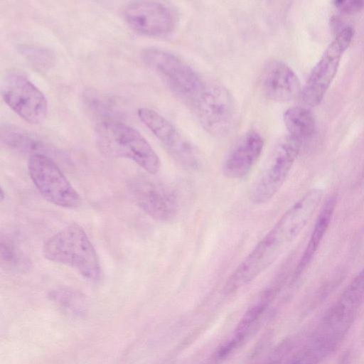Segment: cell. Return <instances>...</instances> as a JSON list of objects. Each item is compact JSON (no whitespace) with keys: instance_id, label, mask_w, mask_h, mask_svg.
<instances>
[{"instance_id":"obj_1","label":"cell","mask_w":364,"mask_h":364,"mask_svg":"<svg viewBox=\"0 0 364 364\" xmlns=\"http://www.w3.org/2000/svg\"><path fill=\"white\" fill-rule=\"evenodd\" d=\"M322 195L321 188L309 190L281 216L230 275L224 286L225 293L249 284L279 257L307 225Z\"/></svg>"},{"instance_id":"obj_2","label":"cell","mask_w":364,"mask_h":364,"mask_svg":"<svg viewBox=\"0 0 364 364\" xmlns=\"http://www.w3.org/2000/svg\"><path fill=\"white\" fill-rule=\"evenodd\" d=\"M364 299V269L328 309L306 347L321 360L332 352L351 327Z\"/></svg>"},{"instance_id":"obj_3","label":"cell","mask_w":364,"mask_h":364,"mask_svg":"<svg viewBox=\"0 0 364 364\" xmlns=\"http://www.w3.org/2000/svg\"><path fill=\"white\" fill-rule=\"evenodd\" d=\"M43 252L47 259L71 267L89 281L100 279L101 267L96 250L84 229L75 223L47 240Z\"/></svg>"},{"instance_id":"obj_4","label":"cell","mask_w":364,"mask_h":364,"mask_svg":"<svg viewBox=\"0 0 364 364\" xmlns=\"http://www.w3.org/2000/svg\"><path fill=\"white\" fill-rule=\"evenodd\" d=\"M95 137L97 146L104 154L130 159L151 174L159 171L158 155L146 139L130 126L105 120L97 125Z\"/></svg>"},{"instance_id":"obj_5","label":"cell","mask_w":364,"mask_h":364,"mask_svg":"<svg viewBox=\"0 0 364 364\" xmlns=\"http://www.w3.org/2000/svg\"><path fill=\"white\" fill-rule=\"evenodd\" d=\"M141 58L144 63L189 107L205 89L207 81L187 63L169 51L147 48L142 51Z\"/></svg>"},{"instance_id":"obj_6","label":"cell","mask_w":364,"mask_h":364,"mask_svg":"<svg viewBox=\"0 0 364 364\" xmlns=\"http://www.w3.org/2000/svg\"><path fill=\"white\" fill-rule=\"evenodd\" d=\"M302 141L288 134L272 147L250 190L255 204L271 200L285 182L299 155Z\"/></svg>"},{"instance_id":"obj_7","label":"cell","mask_w":364,"mask_h":364,"mask_svg":"<svg viewBox=\"0 0 364 364\" xmlns=\"http://www.w3.org/2000/svg\"><path fill=\"white\" fill-rule=\"evenodd\" d=\"M203 128L221 136L232 129L235 117V100L222 84L207 82L200 97L190 107Z\"/></svg>"},{"instance_id":"obj_8","label":"cell","mask_w":364,"mask_h":364,"mask_svg":"<svg viewBox=\"0 0 364 364\" xmlns=\"http://www.w3.org/2000/svg\"><path fill=\"white\" fill-rule=\"evenodd\" d=\"M354 35L350 26L343 28L323 51L310 73L301 95L309 107L318 105L323 100L338 69L341 60Z\"/></svg>"},{"instance_id":"obj_9","label":"cell","mask_w":364,"mask_h":364,"mask_svg":"<svg viewBox=\"0 0 364 364\" xmlns=\"http://www.w3.org/2000/svg\"><path fill=\"white\" fill-rule=\"evenodd\" d=\"M28 171L34 186L48 202L66 208L80 205V196L57 164L46 154L30 156Z\"/></svg>"},{"instance_id":"obj_10","label":"cell","mask_w":364,"mask_h":364,"mask_svg":"<svg viewBox=\"0 0 364 364\" xmlns=\"http://www.w3.org/2000/svg\"><path fill=\"white\" fill-rule=\"evenodd\" d=\"M1 96L11 109L30 124H41L46 118L48 102L45 95L21 74L6 76L1 85Z\"/></svg>"},{"instance_id":"obj_11","label":"cell","mask_w":364,"mask_h":364,"mask_svg":"<svg viewBox=\"0 0 364 364\" xmlns=\"http://www.w3.org/2000/svg\"><path fill=\"white\" fill-rule=\"evenodd\" d=\"M137 113L141 122L177 162L190 169H196L200 166L201 161L199 152L170 121L147 107L139 108Z\"/></svg>"},{"instance_id":"obj_12","label":"cell","mask_w":364,"mask_h":364,"mask_svg":"<svg viewBox=\"0 0 364 364\" xmlns=\"http://www.w3.org/2000/svg\"><path fill=\"white\" fill-rule=\"evenodd\" d=\"M129 186L137 205L153 219L168 222L176 217L179 203L171 188L146 176L136 178Z\"/></svg>"},{"instance_id":"obj_13","label":"cell","mask_w":364,"mask_h":364,"mask_svg":"<svg viewBox=\"0 0 364 364\" xmlns=\"http://www.w3.org/2000/svg\"><path fill=\"white\" fill-rule=\"evenodd\" d=\"M125 21L134 31L149 36H163L176 27V18L166 5L156 1L131 2L123 11Z\"/></svg>"},{"instance_id":"obj_14","label":"cell","mask_w":364,"mask_h":364,"mask_svg":"<svg viewBox=\"0 0 364 364\" xmlns=\"http://www.w3.org/2000/svg\"><path fill=\"white\" fill-rule=\"evenodd\" d=\"M264 147V139L257 131L243 134L232 146L223 164V173L230 179L247 176L259 159Z\"/></svg>"},{"instance_id":"obj_15","label":"cell","mask_w":364,"mask_h":364,"mask_svg":"<svg viewBox=\"0 0 364 364\" xmlns=\"http://www.w3.org/2000/svg\"><path fill=\"white\" fill-rule=\"evenodd\" d=\"M259 87L264 96L275 102H287L301 92L299 79L284 62L272 60L262 69Z\"/></svg>"},{"instance_id":"obj_16","label":"cell","mask_w":364,"mask_h":364,"mask_svg":"<svg viewBox=\"0 0 364 364\" xmlns=\"http://www.w3.org/2000/svg\"><path fill=\"white\" fill-rule=\"evenodd\" d=\"M276 289L272 287L261 294L240 318L230 337L217 349L215 356L217 360H224L240 348L257 329L260 321L272 301Z\"/></svg>"},{"instance_id":"obj_17","label":"cell","mask_w":364,"mask_h":364,"mask_svg":"<svg viewBox=\"0 0 364 364\" xmlns=\"http://www.w3.org/2000/svg\"><path fill=\"white\" fill-rule=\"evenodd\" d=\"M337 203V197L331 196L325 201L313 228L308 244L295 269L294 278L299 277L311 262L332 220Z\"/></svg>"},{"instance_id":"obj_18","label":"cell","mask_w":364,"mask_h":364,"mask_svg":"<svg viewBox=\"0 0 364 364\" xmlns=\"http://www.w3.org/2000/svg\"><path fill=\"white\" fill-rule=\"evenodd\" d=\"M283 119L289 134L301 141L310 137L316 129L312 113L303 107H289L284 112Z\"/></svg>"},{"instance_id":"obj_19","label":"cell","mask_w":364,"mask_h":364,"mask_svg":"<svg viewBox=\"0 0 364 364\" xmlns=\"http://www.w3.org/2000/svg\"><path fill=\"white\" fill-rule=\"evenodd\" d=\"M49 296L68 316L80 318L84 317L87 313V305L83 296L72 288L54 289L50 292Z\"/></svg>"},{"instance_id":"obj_20","label":"cell","mask_w":364,"mask_h":364,"mask_svg":"<svg viewBox=\"0 0 364 364\" xmlns=\"http://www.w3.org/2000/svg\"><path fill=\"white\" fill-rule=\"evenodd\" d=\"M1 137L2 142L9 148L21 152L44 154L43 143L23 130L12 126L1 127Z\"/></svg>"},{"instance_id":"obj_21","label":"cell","mask_w":364,"mask_h":364,"mask_svg":"<svg viewBox=\"0 0 364 364\" xmlns=\"http://www.w3.org/2000/svg\"><path fill=\"white\" fill-rule=\"evenodd\" d=\"M0 261L2 268L20 272H28L31 265L27 255L15 241L2 235L0 239Z\"/></svg>"},{"instance_id":"obj_22","label":"cell","mask_w":364,"mask_h":364,"mask_svg":"<svg viewBox=\"0 0 364 364\" xmlns=\"http://www.w3.org/2000/svg\"><path fill=\"white\" fill-rule=\"evenodd\" d=\"M21 51L25 58L37 68H48L53 63V56L51 53L40 47L25 46Z\"/></svg>"},{"instance_id":"obj_23","label":"cell","mask_w":364,"mask_h":364,"mask_svg":"<svg viewBox=\"0 0 364 364\" xmlns=\"http://www.w3.org/2000/svg\"><path fill=\"white\" fill-rule=\"evenodd\" d=\"M335 6L340 11L346 14H353L364 9V1L362 0H344L333 1Z\"/></svg>"},{"instance_id":"obj_24","label":"cell","mask_w":364,"mask_h":364,"mask_svg":"<svg viewBox=\"0 0 364 364\" xmlns=\"http://www.w3.org/2000/svg\"><path fill=\"white\" fill-rule=\"evenodd\" d=\"M284 350L277 349L272 355L265 358L264 360L259 361L255 364H281L282 358L284 356Z\"/></svg>"},{"instance_id":"obj_25","label":"cell","mask_w":364,"mask_h":364,"mask_svg":"<svg viewBox=\"0 0 364 364\" xmlns=\"http://www.w3.org/2000/svg\"><path fill=\"white\" fill-rule=\"evenodd\" d=\"M4 190L1 188V191H0V200L1 201L3 200L4 198Z\"/></svg>"}]
</instances>
